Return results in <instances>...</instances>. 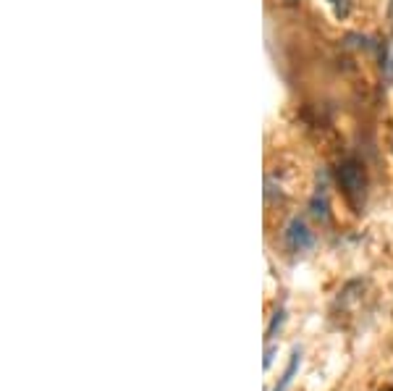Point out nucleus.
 I'll return each instance as SVG.
<instances>
[{
  "instance_id": "f03ea898",
  "label": "nucleus",
  "mask_w": 393,
  "mask_h": 391,
  "mask_svg": "<svg viewBox=\"0 0 393 391\" xmlns=\"http://www.w3.org/2000/svg\"><path fill=\"white\" fill-rule=\"evenodd\" d=\"M283 239H286V247H289L291 253H305V250H310L312 247V231L307 228V223L302 218H294L286 226V234H283Z\"/></svg>"
},
{
  "instance_id": "7ed1b4c3",
  "label": "nucleus",
  "mask_w": 393,
  "mask_h": 391,
  "mask_svg": "<svg viewBox=\"0 0 393 391\" xmlns=\"http://www.w3.org/2000/svg\"><path fill=\"white\" fill-rule=\"evenodd\" d=\"M297 367H299V350H294V355H291L289 367H286V373H283V381L278 383V389H275V391H283V389H286V386H289L291 378H294V373H297Z\"/></svg>"
},
{
  "instance_id": "f257e3e1",
  "label": "nucleus",
  "mask_w": 393,
  "mask_h": 391,
  "mask_svg": "<svg viewBox=\"0 0 393 391\" xmlns=\"http://www.w3.org/2000/svg\"><path fill=\"white\" fill-rule=\"evenodd\" d=\"M338 184L344 187L346 197L357 203L364 195V171H362V166L357 161H344L338 166Z\"/></svg>"
}]
</instances>
